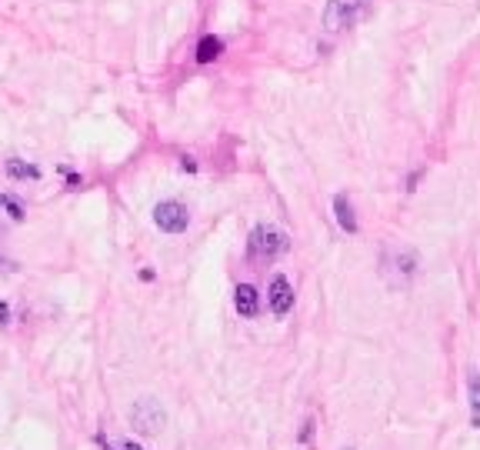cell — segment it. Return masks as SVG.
Wrapping results in <instances>:
<instances>
[{
    "mask_svg": "<svg viewBox=\"0 0 480 450\" xmlns=\"http://www.w3.org/2000/svg\"><path fill=\"white\" fill-rule=\"evenodd\" d=\"M0 270H11V264H7V260H4V257H0Z\"/></svg>",
    "mask_w": 480,
    "mask_h": 450,
    "instance_id": "obj_14",
    "label": "cell"
},
{
    "mask_svg": "<svg viewBox=\"0 0 480 450\" xmlns=\"http://www.w3.org/2000/svg\"><path fill=\"white\" fill-rule=\"evenodd\" d=\"M7 177H13V180H37L40 170H37L33 164H23V160L11 157V160H7Z\"/></svg>",
    "mask_w": 480,
    "mask_h": 450,
    "instance_id": "obj_9",
    "label": "cell"
},
{
    "mask_svg": "<svg viewBox=\"0 0 480 450\" xmlns=\"http://www.w3.org/2000/svg\"><path fill=\"white\" fill-rule=\"evenodd\" d=\"M4 324H11V307H7V304H0V327H4Z\"/></svg>",
    "mask_w": 480,
    "mask_h": 450,
    "instance_id": "obj_12",
    "label": "cell"
},
{
    "mask_svg": "<svg viewBox=\"0 0 480 450\" xmlns=\"http://www.w3.org/2000/svg\"><path fill=\"white\" fill-rule=\"evenodd\" d=\"M153 224H157L164 234H184L187 224H190V214H187L184 204H177V200H164V204H157V207H153Z\"/></svg>",
    "mask_w": 480,
    "mask_h": 450,
    "instance_id": "obj_3",
    "label": "cell"
},
{
    "mask_svg": "<svg viewBox=\"0 0 480 450\" xmlns=\"http://www.w3.org/2000/svg\"><path fill=\"white\" fill-rule=\"evenodd\" d=\"M234 307H237L240 317H257V310H261V297L253 290L251 284H240L234 290Z\"/></svg>",
    "mask_w": 480,
    "mask_h": 450,
    "instance_id": "obj_6",
    "label": "cell"
},
{
    "mask_svg": "<svg viewBox=\"0 0 480 450\" xmlns=\"http://www.w3.org/2000/svg\"><path fill=\"white\" fill-rule=\"evenodd\" d=\"M334 210H337L340 227H344L347 234H357V217H354V207H350L347 194H337V197H334Z\"/></svg>",
    "mask_w": 480,
    "mask_h": 450,
    "instance_id": "obj_8",
    "label": "cell"
},
{
    "mask_svg": "<svg viewBox=\"0 0 480 450\" xmlns=\"http://www.w3.org/2000/svg\"><path fill=\"white\" fill-rule=\"evenodd\" d=\"M224 54V40L207 33V37H200V44H197V64H214L217 57Z\"/></svg>",
    "mask_w": 480,
    "mask_h": 450,
    "instance_id": "obj_7",
    "label": "cell"
},
{
    "mask_svg": "<svg viewBox=\"0 0 480 450\" xmlns=\"http://www.w3.org/2000/svg\"><path fill=\"white\" fill-rule=\"evenodd\" d=\"M267 304H271V310L277 314V317H287V314H290V307H294V287H290V280H287L284 274H277L271 280Z\"/></svg>",
    "mask_w": 480,
    "mask_h": 450,
    "instance_id": "obj_5",
    "label": "cell"
},
{
    "mask_svg": "<svg viewBox=\"0 0 480 450\" xmlns=\"http://www.w3.org/2000/svg\"><path fill=\"white\" fill-rule=\"evenodd\" d=\"M124 450H141V447H137L133 440H127V444H124Z\"/></svg>",
    "mask_w": 480,
    "mask_h": 450,
    "instance_id": "obj_13",
    "label": "cell"
},
{
    "mask_svg": "<svg viewBox=\"0 0 480 450\" xmlns=\"http://www.w3.org/2000/svg\"><path fill=\"white\" fill-rule=\"evenodd\" d=\"M131 424L133 430H141V434H157V430L164 427V410L153 404L151 397H143L137 404L131 407Z\"/></svg>",
    "mask_w": 480,
    "mask_h": 450,
    "instance_id": "obj_4",
    "label": "cell"
},
{
    "mask_svg": "<svg viewBox=\"0 0 480 450\" xmlns=\"http://www.w3.org/2000/svg\"><path fill=\"white\" fill-rule=\"evenodd\" d=\"M287 251V234L277 227H253L247 237V257L257 264H271Z\"/></svg>",
    "mask_w": 480,
    "mask_h": 450,
    "instance_id": "obj_1",
    "label": "cell"
},
{
    "mask_svg": "<svg viewBox=\"0 0 480 450\" xmlns=\"http://www.w3.org/2000/svg\"><path fill=\"white\" fill-rule=\"evenodd\" d=\"M364 11H367V0H327V7H324V27L330 33L347 31V27H354L364 17Z\"/></svg>",
    "mask_w": 480,
    "mask_h": 450,
    "instance_id": "obj_2",
    "label": "cell"
},
{
    "mask_svg": "<svg viewBox=\"0 0 480 450\" xmlns=\"http://www.w3.org/2000/svg\"><path fill=\"white\" fill-rule=\"evenodd\" d=\"M470 397H474V407L480 410V377L477 373H470Z\"/></svg>",
    "mask_w": 480,
    "mask_h": 450,
    "instance_id": "obj_11",
    "label": "cell"
},
{
    "mask_svg": "<svg viewBox=\"0 0 480 450\" xmlns=\"http://www.w3.org/2000/svg\"><path fill=\"white\" fill-rule=\"evenodd\" d=\"M0 207L7 210L13 220H23V207H21V204H17L13 197H7V194H0Z\"/></svg>",
    "mask_w": 480,
    "mask_h": 450,
    "instance_id": "obj_10",
    "label": "cell"
}]
</instances>
